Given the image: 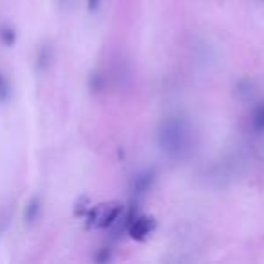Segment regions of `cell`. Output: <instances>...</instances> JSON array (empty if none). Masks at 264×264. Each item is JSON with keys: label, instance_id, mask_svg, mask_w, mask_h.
<instances>
[{"label": "cell", "instance_id": "3", "mask_svg": "<svg viewBox=\"0 0 264 264\" xmlns=\"http://www.w3.org/2000/svg\"><path fill=\"white\" fill-rule=\"evenodd\" d=\"M156 228V219L150 216H136V219L131 222V226L127 230V234L132 241H145L150 235V232Z\"/></svg>", "mask_w": 264, "mask_h": 264}, {"label": "cell", "instance_id": "1", "mask_svg": "<svg viewBox=\"0 0 264 264\" xmlns=\"http://www.w3.org/2000/svg\"><path fill=\"white\" fill-rule=\"evenodd\" d=\"M190 134L188 125L183 118H168L163 121L160 129V145L163 152H167L172 158H179L188 148Z\"/></svg>", "mask_w": 264, "mask_h": 264}, {"label": "cell", "instance_id": "11", "mask_svg": "<svg viewBox=\"0 0 264 264\" xmlns=\"http://www.w3.org/2000/svg\"><path fill=\"white\" fill-rule=\"evenodd\" d=\"M100 2H102V0H87V7H89V11H96L98 7H100Z\"/></svg>", "mask_w": 264, "mask_h": 264}, {"label": "cell", "instance_id": "9", "mask_svg": "<svg viewBox=\"0 0 264 264\" xmlns=\"http://www.w3.org/2000/svg\"><path fill=\"white\" fill-rule=\"evenodd\" d=\"M94 261H96V263H109V261H112L111 250H109V248H102V250L96 253Z\"/></svg>", "mask_w": 264, "mask_h": 264}, {"label": "cell", "instance_id": "12", "mask_svg": "<svg viewBox=\"0 0 264 264\" xmlns=\"http://www.w3.org/2000/svg\"><path fill=\"white\" fill-rule=\"evenodd\" d=\"M4 90H6V84H4V80L0 76V92H4Z\"/></svg>", "mask_w": 264, "mask_h": 264}, {"label": "cell", "instance_id": "5", "mask_svg": "<svg viewBox=\"0 0 264 264\" xmlns=\"http://www.w3.org/2000/svg\"><path fill=\"white\" fill-rule=\"evenodd\" d=\"M40 210H42V203L38 197H33L31 201L28 203V206L24 210V219H26V224H35V221L40 216Z\"/></svg>", "mask_w": 264, "mask_h": 264}, {"label": "cell", "instance_id": "4", "mask_svg": "<svg viewBox=\"0 0 264 264\" xmlns=\"http://www.w3.org/2000/svg\"><path fill=\"white\" fill-rule=\"evenodd\" d=\"M156 181V170L154 168H145L141 170L138 174L132 177V183H131V190L134 195H143L147 194L150 187L154 185Z\"/></svg>", "mask_w": 264, "mask_h": 264}, {"label": "cell", "instance_id": "10", "mask_svg": "<svg viewBox=\"0 0 264 264\" xmlns=\"http://www.w3.org/2000/svg\"><path fill=\"white\" fill-rule=\"evenodd\" d=\"M87 203H89L87 201V197H82L80 203H76V210H74L76 216H84V214H87V210H89V206H85Z\"/></svg>", "mask_w": 264, "mask_h": 264}, {"label": "cell", "instance_id": "2", "mask_svg": "<svg viewBox=\"0 0 264 264\" xmlns=\"http://www.w3.org/2000/svg\"><path fill=\"white\" fill-rule=\"evenodd\" d=\"M123 212L121 203H107V205H98L87 210L85 219H87V228H112L114 222L118 221V217Z\"/></svg>", "mask_w": 264, "mask_h": 264}, {"label": "cell", "instance_id": "7", "mask_svg": "<svg viewBox=\"0 0 264 264\" xmlns=\"http://www.w3.org/2000/svg\"><path fill=\"white\" fill-rule=\"evenodd\" d=\"M0 38L6 45H13L15 40H16V35H15V31L11 28H2L0 29Z\"/></svg>", "mask_w": 264, "mask_h": 264}, {"label": "cell", "instance_id": "8", "mask_svg": "<svg viewBox=\"0 0 264 264\" xmlns=\"http://www.w3.org/2000/svg\"><path fill=\"white\" fill-rule=\"evenodd\" d=\"M49 53H51L49 47L40 49V53H38V67H40V69H45L49 65V60H51V55H49Z\"/></svg>", "mask_w": 264, "mask_h": 264}, {"label": "cell", "instance_id": "6", "mask_svg": "<svg viewBox=\"0 0 264 264\" xmlns=\"http://www.w3.org/2000/svg\"><path fill=\"white\" fill-rule=\"evenodd\" d=\"M251 125L255 131H264V103L259 105L257 109L253 111V116H251Z\"/></svg>", "mask_w": 264, "mask_h": 264}]
</instances>
